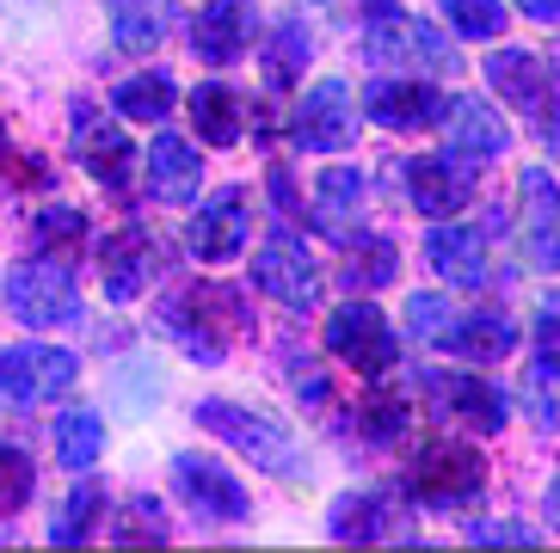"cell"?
Masks as SVG:
<instances>
[{
	"label": "cell",
	"mask_w": 560,
	"mask_h": 553,
	"mask_svg": "<svg viewBox=\"0 0 560 553\" xmlns=\"http://www.w3.org/2000/svg\"><path fill=\"white\" fill-rule=\"evenodd\" d=\"M81 234H86V215L81 210H44L37 215V246H44V252H74V246H81Z\"/></svg>",
	"instance_id": "cell-38"
},
{
	"label": "cell",
	"mask_w": 560,
	"mask_h": 553,
	"mask_svg": "<svg viewBox=\"0 0 560 553\" xmlns=\"http://www.w3.org/2000/svg\"><path fill=\"white\" fill-rule=\"evenodd\" d=\"M407 197H412V210L419 215L450 222L456 210L475 203V179H468L462 154L456 161H450V154H419V161H407Z\"/></svg>",
	"instance_id": "cell-9"
},
{
	"label": "cell",
	"mask_w": 560,
	"mask_h": 553,
	"mask_svg": "<svg viewBox=\"0 0 560 553\" xmlns=\"http://www.w3.org/2000/svg\"><path fill=\"white\" fill-rule=\"evenodd\" d=\"M363 49H370V62H431V68H450L456 74V49L431 32V25H419V19H382Z\"/></svg>",
	"instance_id": "cell-17"
},
{
	"label": "cell",
	"mask_w": 560,
	"mask_h": 553,
	"mask_svg": "<svg viewBox=\"0 0 560 553\" xmlns=\"http://www.w3.org/2000/svg\"><path fill=\"white\" fill-rule=\"evenodd\" d=\"M425 264L444 276V283H456V290L487 283V228H456V222H444V228L425 240Z\"/></svg>",
	"instance_id": "cell-18"
},
{
	"label": "cell",
	"mask_w": 560,
	"mask_h": 553,
	"mask_svg": "<svg viewBox=\"0 0 560 553\" xmlns=\"http://www.w3.org/2000/svg\"><path fill=\"white\" fill-rule=\"evenodd\" d=\"M358 424H363L370 443H395L400 431H407V400H400V393H370L363 412H358Z\"/></svg>",
	"instance_id": "cell-36"
},
{
	"label": "cell",
	"mask_w": 560,
	"mask_h": 553,
	"mask_svg": "<svg viewBox=\"0 0 560 553\" xmlns=\"http://www.w3.org/2000/svg\"><path fill=\"white\" fill-rule=\"evenodd\" d=\"M185 240H191V252H198L203 264H229L234 252L247 246V197L222 191L215 203H203V215L185 228Z\"/></svg>",
	"instance_id": "cell-15"
},
{
	"label": "cell",
	"mask_w": 560,
	"mask_h": 553,
	"mask_svg": "<svg viewBox=\"0 0 560 553\" xmlns=\"http://www.w3.org/2000/svg\"><path fill=\"white\" fill-rule=\"evenodd\" d=\"M112 32L124 49H154L161 44V32L173 25V13H166V0H112Z\"/></svg>",
	"instance_id": "cell-31"
},
{
	"label": "cell",
	"mask_w": 560,
	"mask_h": 553,
	"mask_svg": "<svg viewBox=\"0 0 560 553\" xmlns=\"http://www.w3.org/2000/svg\"><path fill=\"white\" fill-rule=\"evenodd\" d=\"M112 541H166V510L154 505L149 492H136L130 505H124V517H117Z\"/></svg>",
	"instance_id": "cell-37"
},
{
	"label": "cell",
	"mask_w": 560,
	"mask_h": 553,
	"mask_svg": "<svg viewBox=\"0 0 560 553\" xmlns=\"http://www.w3.org/2000/svg\"><path fill=\"white\" fill-rule=\"evenodd\" d=\"M407 486L425 510H456L487 486V456H480L475 443H462V437H425L419 449H412Z\"/></svg>",
	"instance_id": "cell-2"
},
{
	"label": "cell",
	"mask_w": 560,
	"mask_h": 553,
	"mask_svg": "<svg viewBox=\"0 0 560 553\" xmlns=\"http://www.w3.org/2000/svg\"><path fill=\"white\" fill-rule=\"evenodd\" d=\"M444 130H450V154H462V161H499L511 148L505 117L487 98H456L444 111Z\"/></svg>",
	"instance_id": "cell-16"
},
{
	"label": "cell",
	"mask_w": 560,
	"mask_h": 553,
	"mask_svg": "<svg viewBox=\"0 0 560 553\" xmlns=\"http://www.w3.org/2000/svg\"><path fill=\"white\" fill-rule=\"evenodd\" d=\"M370 117L382 130H425L444 117V93L419 81H376L370 86Z\"/></svg>",
	"instance_id": "cell-20"
},
{
	"label": "cell",
	"mask_w": 560,
	"mask_h": 553,
	"mask_svg": "<svg viewBox=\"0 0 560 553\" xmlns=\"http://www.w3.org/2000/svg\"><path fill=\"white\" fill-rule=\"evenodd\" d=\"M431 407L444 412L450 424H462V431H505L511 407L505 393H499V381H480V375H431Z\"/></svg>",
	"instance_id": "cell-10"
},
{
	"label": "cell",
	"mask_w": 560,
	"mask_h": 553,
	"mask_svg": "<svg viewBox=\"0 0 560 553\" xmlns=\"http://www.w3.org/2000/svg\"><path fill=\"white\" fill-rule=\"evenodd\" d=\"M529 412H536V424H560V314H548V308H542V326H536Z\"/></svg>",
	"instance_id": "cell-25"
},
{
	"label": "cell",
	"mask_w": 560,
	"mask_h": 553,
	"mask_svg": "<svg viewBox=\"0 0 560 553\" xmlns=\"http://www.w3.org/2000/svg\"><path fill=\"white\" fill-rule=\"evenodd\" d=\"M308 56H314V32L302 25V19H283L278 25V37L265 44V81L278 86H296L302 81V68H308Z\"/></svg>",
	"instance_id": "cell-28"
},
{
	"label": "cell",
	"mask_w": 560,
	"mask_h": 553,
	"mask_svg": "<svg viewBox=\"0 0 560 553\" xmlns=\"http://www.w3.org/2000/svg\"><path fill=\"white\" fill-rule=\"evenodd\" d=\"M444 19L456 37H505V7L499 0H444Z\"/></svg>",
	"instance_id": "cell-35"
},
{
	"label": "cell",
	"mask_w": 560,
	"mask_h": 553,
	"mask_svg": "<svg viewBox=\"0 0 560 553\" xmlns=\"http://www.w3.org/2000/svg\"><path fill=\"white\" fill-rule=\"evenodd\" d=\"M542 142H548V154H560V117L555 111H548V136H542Z\"/></svg>",
	"instance_id": "cell-45"
},
{
	"label": "cell",
	"mask_w": 560,
	"mask_h": 553,
	"mask_svg": "<svg viewBox=\"0 0 560 553\" xmlns=\"http://www.w3.org/2000/svg\"><path fill=\"white\" fill-rule=\"evenodd\" d=\"M105 517V486L100 480H81V486L68 492V505L56 510V522H50V541L56 548H81L86 536H93V522Z\"/></svg>",
	"instance_id": "cell-30"
},
{
	"label": "cell",
	"mask_w": 560,
	"mask_h": 553,
	"mask_svg": "<svg viewBox=\"0 0 560 553\" xmlns=\"http://www.w3.org/2000/svg\"><path fill=\"white\" fill-rule=\"evenodd\" d=\"M154 240L142 228H117V234H105V246H100V271H105V295L112 302H136V295L149 290V276H154Z\"/></svg>",
	"instance_id": "cell-14"
},
{
	"label": "cell",
	"mask_w": 560,
	"mask_h": 553,
	"mask_svg": "<svg viewBox=\"0 0 560 553\" xmlns=\"http://www.w3.org/2000/svg\"><path fill=\"white\" fill-rule=\"evenodd\" d=\"M358 203H363V179L351 173V166H327L320 179H314V203H308V215H314V228L320 234H332V240H351V215H358Z\"/></svg>",
	"instance_id": "cell-23"
},
{
	"label": "cell",
	"mask_w": 560,
	"mask_h": 553,
	"mask_svg": "<svg viewBox=\"0 0 560 553\" xmlns=\"http://www.w3.org/2000/svg\"><path fill=\"white\" fill-rule=\"evenodd\" d=\"M327 351H332V357H346L363 381H376V375L395 369V332H388L382 308H370V302H346V308H332Z\"/></svg>",
	"instance_id": "cell-6"
},
{
	"label": "cell",
	"mask_w": 560,
	"mask_h": 553,
	"mask_svg": "<svg viewBox=\"0 0 560 553\" xmlns=\"http://www.w3.org/2000/svg\"><path fill=\"white\" fill-rule=\"evenodd\" d=\"M548 529H560V480L548 486Z\"/></svg>",
	"instance_id": "cell-44"
},
{
	"label": "cell",
	"mask_w": 560,
	"mask_h": 553,
	"mask_svg": "<svg viewBox=\"0 0 560 553\" xmlns=\"http://www.w3.org/2000/svg\"><path fill=\"white\" fill-rule=\"evenodd\" d=\"M173 74H161V68H154V74H136V81H124L117 86V111L124 117H136V123H161L166 111H173Z\"/></svg>",
	"instance_id": "cell-33"
},
{
	"label": "cell",
	"mask_w": 560,
	"mask_h": 553,
	"mask_svg": "<svg viewBox=\"0 0 560 553\" xmlns=\"http://www.w3.org/2000/svg\"><path fill=\"white\" fill-rule=\"evenodd\" d=\"M0 290H7L13 320H25V326H62V320L81 314V295L68 283V264H56V259L13 264V271L0 276Z\"/></svg>",
	"instance_id": "cell-4"
},
{
	"label": "cell",
	"mask_w": 560,
	"mask_h": 553,
	"mask_svg": "<svg viewBox=\"0 0 560 553\" xmlns=\"http://www.w3.org/2000/svg\"><path fill=\"white\" fill-rule=\"evenodd\" d=\"M480 548H493V541H505V548H536V529H517V522H487V529H475Z\"/></svg>",
	"instance_id": "cell-41"
},
{
	"label": "cell",
	"mask_w": 560,
	"mask_h": 553,
	"mask_svg": "<svg viewBox=\"0 0 560 553\" xmlns=\"http://www.w3.org/2000/svg\"><path fill=\"white\" fill-rule=\"evenodd\" d=\"M358 136V105H351L346 81H314L302 93L296 117H290V142L308 148V154H339Z\"/></svg>",
	"instance_id": "cell-7"
},
{
	"label": "cell",
	"mask_w": 560,
	"mask_h": 553,
	"mask_svg": "<svg viewBox=\"0 0 560 553\" xmlns=\"http://www.w3.org/2000/svg\"><path fill=\"white\" fill-rule=\"evenodd\" d=\"M253 25H259L253 0H203L198 25H191V49H198V62H210V68L241 62V56L253 49Z\"/></svg>",
	"instance_id": "cell-11"
},
{
	"label": "cell",
	"mask_w": 560,
	"mask_h": 553,
	"mask_svg": "<svg viewBox=\"0 0 560 553\" xmlns=\"http://www.w3.org/2000/svg\"><path fill=\"white\" fill-rule=\"evenodd\" d=\"M191 117H198V136H210L215 148L241 142V93L222 81H203L198 93H191Z\"/></svg>",
	"instance_id": "cell-27"
},
{
	"label": "cell",
	"mask_w": 560,
	"mask_h": 553,
	"mask_svg": "<svg viewBox=\"0 0 560 553\" xmlns=\"http://www.w3.org/2000/svg\"><path fill=\"white\" fill-rule=\"evenodd\" d=\"M395 240L388 234H351V259H346V283L351 290H382V283H395Z\"/></svg>",
	"instance_id": "cell-29"
},
{
	"label": "cell",
	"mask_w": 560,
	"mask_h": 553,
	"mask_svg": "<svg viewBox=\"0 0 560 553\" xmlns=\"http://www.w3.org/2000/svg\"><path fill=\"white\" fill-rule=\"evenodd\" d=\"M327 529H332V541H382V536L400 529V510H395L388 492H346V498L332 505Z\"/></svg>",
	"instance_id": "cell-22"
},
{
	"label": "cell",
	"mask_w": 560,
	"mask_h": 553,
	"mask_svg": "<svg viewBox=\"0 0 560 553\" xmlns=\"http://www.w3.org/2000/svg\"><path fill=\"white\" fill-rule=\"evenodd\" d=\"M271 203H278L283 215H296V185H290V173H283V166H271Z\"/></svg>",
	"instance_id": "cell-42"
},
{
	"label": "cell",
	"mask_w": 560,
	"mask_h": 553,
	"mask_svg": "<svg viewBox=\"0 0 560 553\" xmlns=\"http://www.w3.org/2000/svg\"><path fill=\"white\" fill-rule=\"evenodd\" d=\"M32 486H37L32 456L13 449V443H0V517H19V510L32 505Z\"/></svg>",
	"instance_id": "cell-34"
},
{
	"label": "cell",
	"mask_w": 560,
	"mask_h": 553,
	"mask_svg": "<svg viewBox=\"0 0 560 553\" xmlns=\"http://www.w3.org/2000/svg\"><path fill=\"white\" fill-rule=\"evenodd\" d=\"M517 7H524L529 19H542V25H548V19H560V0H517Z\"/></svg>",
	"instance_id": "cell-43"
},
{
	"label": "cell",
	"mask_w": 560,
	"mask_h": 553,
	"mask_svg": "<svg viewBox=\"0 0 560 553\" xmlns=\"http://www.w3.org/2000/svg\"><path fill=\"white\" fill-rule=\"evenodd\" d=\"M444 351L450 357H468V363H499L517 351V326L505 314H468L444 332Z\"/></svg>",
	"instance_id": "cell-24"
},
{
	"label": "cell",
	"mask_w": 560,
	"mask_h": 553,
	"mask_svg": "<svg viewBox=\"0 0 560 553\" xmlns=\"http://www.w3.org/2000/svg\"><path fill=\"white\" fill-rule=\"evenodd\" d=\"M161 320L198 363H222L229 344L247 332V302H241L229 283H191V290H179L161 308Z\"/></svg>",
	"instance_id": "cell-1"
},
{
	"label": "cell",
	"mask_w": 560,
	"mask_h": 553,
	"mask_svg": "<svg viewBox=\"0 0 560 553\" xmlns=\"http://www.w3.org/2000/svg\"><path fill=\"white\" fill-rule=\"evenodd\" d=\"M149 191L161 203H191L203 191V154L185 136H154L149 148Z\"/></svg>",
	"instance_id": "cell-19"
},
{
	"label": "cell",
	"mask_w": 560,
	"mask_h": 553,
	"mask_svg": "<svg viewBox=\"0 0 560 553\" xmlns=\"http://www.w3.org/2000/svg\"><path fill=\"white\" fill-rule=\"evenodd\" d=\"M524 222H529V259L560 271V191L542 166L524 173Z\"/></svg>",
	"instance_id": "cell-21"
},
{
	"label": "cell",
	"mask_w": 560,
	"mask_h": 553,
	"mask_svg": "<svg viewBox=\"0 0 560 553\" xmlns=\"http://www.w3.org/2000/svg\"><path fill=\"white\" fill-rule=\"evenodd\" d=\"M487 81H493L517 111H548V74H542L536 56H524V49H499V56H487Z\"/></svg>",
	"instance_id": "cell-26"
},
{
	"label": "cell",
	"mask_w": 560,
	"mask_h": 553,
	"mask_svg": "<svg viewBox=\"0 0 560 553\" xmlns=\"http://www.w3.org/2000/svg\"><path fill=\"white\" fill-rule=\"evenodd\" d=\"M456 314H450V295H412L407 302V332L412 339H444Z\"/></svg>",
	"instance_id": "cell-39"
},
{
	"label": "cell",
	"mask_w": 560,
	"mask_h": 553,
	"mask_svg": "<svg viewBox=\"0 0 560 553\" xmlns=\"http://www.w3.org/2000/svg\"><path fill=\"white\" fill-rule=\"evenodd\" d=\"M74 154H81V166L100 185H112V191H124V185H130V166H136L130 136L117 130V123H105L93 105H74Z\"/></svg>",
	"instance_id": "cell-12"
},
{
	"label": "cell",
	"mask_w": 560,
	"mask_h": 553,
	"mask_svg": "<svg viewBox=\"0 0 560 553\" xmlns=\"http://www.w3.org/2000/svg\"><path fill=\"white\" fill-rule=\"evenodd\" d=\"M253 283H259L271 302H283V308H314V295H320V271H314V259L302 252V240L259 246V259H253Z\"/></svg>",
	"instance_id": "cell-13"
},
{
	"label": "cell",
	"mask_w": 560,
	"mask_h": 553,
	"mask_svg": "<svg viewBox=\"0 0 560 553\" xmlns=\"http://www.w3.org/2000/svg\"><path fill=\"white\" fill-rule=\"evenodd\" d=\"M100 449H105V431H100L93 412H62V419H56V461H62V468L86 473L100 461Z\"/></svg>",
	"instance_id": "cell-32"
},
{
	"label": "cell",
	"mask_w": 560,
	"mask_h": 553,
	"mask_svg": "<svg viewBox=\"0 0 560 553\" xmlns=\"http://www.w3.org/2000/svg\"><path fill=\"white\" fill-rule=\"evenodd\" d=\"M0 173L13 185H44V161H32V154H19L7 136H0Z\"/></svg>",
	"instance_id": "cell-40"
},
{
	"label": "cell",
	"mask_w": 560,
	"mask_h": 553,
	"mask_svg": "<svg viewBox=\"0 0 560 553\" xmlns=\"http://www.w3.org/2000/svg\"><path fill=\"white\" fill-rule=\"evenodd\" d=\"M198 424H203V431H215L222 443H234L241 456H253V468H265V473H296L302 468L290 431H278L265 412H247V407H234V400H203Z\"/></svg>",
	"instance_id": "cell-3"
},
{
	"label": "cell",
	"mask_w": 560,
	"mask_h": 553,
	"mask_svg": "<svg viewBox=\"0 0 560 553\" xmlns=\"http://www.w3.org/2000/svg\"><path fill=\"white\" fill-rule=\"evenodd\" d=\"M173 486H179V498L198 510L203 522H241L247 517V486L210 456H179L173 461Z\"/></svg>",
	"instance_id": "cell-8"
},
{
	"label": "cell",
	"mask_w": 560,
	"mask_h": 553,
	"mask_svg": "<svg viewBox=\"0 0 560 553\" xmlns=\"http://www.w3.org/2000/svg\"><path fill=\"white\" fill-rule=\"evenodd\" d=\"M74 351H56V344H13L7 357H0V400H13V407H44L56 400L62 388H74Z\"/></svg>",
	"instance_id": "cell-5"
}]
</instances>
